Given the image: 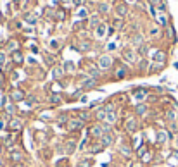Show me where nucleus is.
Returning <instances> with one entry per match:
<instances>
[{"label": "nucleus", "instance_id": "1", "mask_svg": "<svg viewBox=\"0 0 178 167\" xmlns=\"http://www.w3.org/2000/svg\"><path fill=\"white\" fill-rule=\"evenodd\" d=\"M80 86H81V90H92V88L97 86V79L92 78V76H85V78L80 81Z\"/></svg>", "mask_w": 178, "mask_h": 167}, {"label": "nucleus", "instance_id": "2", "mask_svg": "<svg viewBox=\"0 0 178 167\" xmlns=\"http://www.w3.org/2000/svg\"><path fill=\"white\" fill-rule=\"evenodd\" d=\"M111 67H113V57H109V55L99 57V69L107 71V69H111Z\"/></svg>", "mask_w": 178, "mask_h": 167}, {"label": "nucleus", "instance_id": "3", "mask_svg": "<svg viewBox=\"0 0 178 167\" xmlns=\"http://www.w3.org/2000/svg\"><path fill=\"white\" fill-rule=\"evenodd\" d=\"M132 97H133V100H135V102L142 103V102L145 100V97H147V90H145V88H137V90L133 91V95H132Z\"/></svg>", "mask_w": 178, "mask_h": 167}, {"label": "nucleus", "instance_id": "4", "mask_svg": "<svg viewBox=\"0 0 178 167\" xmlns=\"http://www.w3.org/2000/svg\"><path fill=\"white\" fill-rule=\"evenodd\" d=\"M85 126V122L81 121V119H69V122H68V129L69 131H78V129H81Z\"/></svg>", "mask_w": 178, "mask_h": 167}, {"label": "nucleus", "instance_id": "5", "mask_svg": "<svg viewBox=\"0 0 178 167\" xmlns=\"http://www.w3.org/2000/svg\"><path fill=\"white\" fill-rule=\"evenodd\" d=\"M123 57H125V60H128L130 64H135V62H137V53H135L132 48H125V50H123Z\"/></svg>", "mask_w": 178, "mask_h": 167}, {"label": "nucleus", "instance_id": "6", "mask_svg": "<svg viewBox=\"0 0 178 167\" xmlns=\"http://www.w3.org/2000/svg\"><path fill=\"white\" fill-rule=\"evenodd\" d=\"M90 135L100 140V138L104 136V128H102V126H99V124H95V126H92V128H90Z\"/></svg>", "mask_w": 178, "mask_h": 167}, {"label": "nucleus", "instance_id": "7", "mask_svg": "<svg viewBox=\"0 0 178 167\" xmlns=\"http://www.w3.org/2000/svg\"><path fill=\"white\" fill-rule=\"evenodd\" d=\"M106 33H107V26H106L104 22H100V24L95 28V36H97L99 40H102V38L106 36Z\"/></svg>", "mask_w": 178, "mask_h": 167}, {"label": "nucleus", "instance_id": "8", "mask_svg": "<svg viewBox=\"0 0 178 167\" xmlns=\"http://www.w3.org/2000/svg\"><path fill=\"white\" fill-rule=\"evenodd\" d=\"M113 141H114V136H113V133H104V136L100 138V145H102V147H109Z\"/></svg>", "mask_w": 178, "mask_h": 167}, {"label": "nucleus", "instance_id": "9", "mask_svg": "<svg viewBox=\"0 0 178 167\" xmlns=\"http://www.w3.org/2000/svg\"><path fill=\"white\" fill-rule=\"evenodd\" d=\"M9 128L12 129V131H19L21 128H23V121L21 119H10V122H9Z\"/></svg>", "mask_w": 178, "mask_h": 167}, {"label": "nucleus", "instance_id": "10", "mask_svg": "<svg viewBox=\"0 0 178 167\" xmlns=\"http://www.w3.org/2000/svg\"><path fill=\"white\" fill-rule=\"evenodd\" d=\"M137 128H138V124H137V121H135V119H130V121H126V124H125V129H126L128 133L137 131Z\"/></svg>", "mask_w": 178, "mask_h": 167}, {"label": "nucleus", "instance_id": "11", "mask_svg": "<svg viewBox=\"0 0 178 167\" xmlns=\"http://www.w3.org/2000/svg\"><path fill=\"white\" fill-rule=\"evenodd\" d=\"M154 62H158V64H164V60H166V53L164 52H161V50H158L156 53H154Z\"/></svg>", "mask_w": 178, "mask_h": 167}, {"label": "nucleus", "instance_id": "12", "mask_svg": "<svg viewBox=\"0 0 178 167\" xmlns=\"http://www.w3.org/2000/svg\"><path fill=\"white\" fill-rule=\"evenodd\" d=\"M10 98H12L14 102H23V100H24V93H23L21 90H14V91L10 93Z\"/></svg>", "mask_w": 178, "mask_h": 167}, {"label": "nucleus", "instance_id": "13", "mask_svg": "<svg viewBox=\"0 0 178 167\" xmlns=\"http://www.w3.org/2000/svg\"><path fill=\"white\" fill-rule=\"evenodd\" d=\"M87 72H88V74H90L92 78H95V79H97V78L100 76V69H99L97 66H88V69H87Z\"/></svg>", "mask_w": 178, "mask_h": 167}, {"label": "nucleus", "instance_id": "14", "mask_svg": "<svg viewBox=\"0 0 178 167\" xmlns=\"http://www.w3.org/2000/svg\"><path fill=\"white\" fill-rule=\"evenodd\" d=\"M147 109H149V107H147L145 103H137L135 114H137V116H145V114H147Z\"/></svg>", "mask_w": 178, "mask_h": 167}, {"label": "nucleus", "instance_id": "15", "mask_svg": "<svg viewBox=\"0 0 178 167\" xmlns=\"http://www.w3.org/2000/svg\"><path fill=\"white\" fill-rule=\"evenodd\" d=\"M74 152H76V140H71V141L66 143V153L71 155V153H74Z\"/></svg>", "mask_w": 178, "mask_h": 167}, {"label": "nucleus", "instance_id": "16", "mask_svg": "<svg viewBox=\"0 0 178 167\" xmlns=\"http://www.w3.org/2000/svg\"><path fill=\"white\" fill-rule=\"evenodd\" d=\"M168 138H171V133H164V131H159V133H158V143L163 145Z\"/></svg>", "mask_w": 178, "mask_h": 167}, {"label": "nucleus", "instance_id": "17", "mask_svg": "<svg viewBox=\"0 0 178 167\" xmlns=\"http://www.w3.org/2000/svg\"><path fill=\"white\" fill-rule=\"evenodd\" d=\"M116 12H118V16H119V17H125V16L128 14V7H126L125 3H121V5H118V7H116Z\"/></svg>", "mask_w": 178, "mask_h": 167}, {"label": "nucleus", "instance_id": "18", "mask_svg": "<svg viewBox=\"0 0 178 167\" xmlns=\"http://www.w3.org/2000/svg\"><path fill=\"white\" fill-rule=\"evenodd\" d=\"M95 117H97V121H106V117H107V112L104 110V107H102L100 110H97V114H95Z\"/></svg>", "mask_w": 178, "mask_h": 167}, {"label": "nucleus", "instance_id": "19", "mask_svg": "<svg viewBox=\"0 0 178 167\" xmlns=\"http://www.w3.org/2000/svg\"><path fill=\"white\" fill-rule=\"evenodd\" d=\"M97 10L100 12V14H106V12H109V3H99V7H97Z\"/></svg>", "mask_w": 178, "mask_h": 167}, {"label": "nucleus", "instance_id": "20", "mask_svg": "<svg viewBox=\"0 0 178 167\" xmlns=\"http://www.w3.org/2000/svg\"><path fill=\"white\" fill-rule=\"evenodd\" d=\"M100 24V19H99V16H93V17H90V26L92 28H97Z\"/></svg>", "mask_w": 178, "mask_h": 167}, {"label": "nucleus", "instance_id": "21", "mask_svg": "<svg viewBox=\"0 0 178 167\" xmlns=\"http://www.w3.org/2000/svg\"><path fill=\"white\" fill-rule=\"evenodd\" d=\"M12 60H14L16 64H21V62H23V55H21V52H14V55H12Z\"/></svg>", "mask_w": 178, "mask_h": 167}, {"label": "nucleus", "instance_id": "22", "mask_svg": "<svg viewBox=\"0 0 178 167\" xmlns=\"http://www.w3.org/2000/svg\"><path fill=\"white\" fill-rule=\"evenodd\" d=\"M106 121H107V124H114V122H116V114H114V112H109L107 117H106Z\"/></svg>", "mask_w": 178, "mask_h": 167}, {"label": "nucleus", "instance_id": "23", "mask_svg": "<svg viewBox=\"0 0 178 167\" xmlns=\"http://www.w3.org/2000/svg\"><path fill=\"white\" fill-rule=\"evenodd\" d=\"M175 117H177V112H175V110H168V112H166V119H168L170 122H171V121H177Z\"/></svg>", "mask_w": 178, "mask_h": 167}, {"label": "nucleus", "instance_id": "24", "mask_svg": "<svg viewBox=\"0 0 178 167\" xmlns=\"http://www.w3.org/2000/svg\"><path fill=\"white\" fill-rule=\"evenodd\" d=\"M62 74H64V69H62V67H55V69H54V78H62Z\"/></svg>", "mask_w": 178, "mask_h": 167}, {"label": "nucleus", "instance_id": "25", "mask_svg": "<svg viewBox=\"0 0 178 167\" xmlns=\"http://www.w3.org/2000/svg\"><path fill=\"white\" fill-rule=\"evenodd\" d=\"M10 157H12V160H14V162H21V160H23V155H21L19 152H12V155H10Z\"/></svg>", "mask_w": 178, "mask_h": 167}, {"label": "nucleus", "instance_id": "26", "mask_svg": "<svg viewBox=\"0 0 178 167\" xmlns=\"http://www.w3.org/2000/svg\"><path fill=\"white\" fill-rule=\"evenodd\" d=\"M178 131V122L177 121H171L170 122V133H177Z\"/></svg>", "mask_w": 178, "mask_h": 167}, {"label": "nucleus", "instance_id": "27", "mask_svg": "<svg viewBox=\"0 0 178 167\" xmlns=\"http://www.w3.org/2000/svg\"><path fill=\"white\" fill-rule=\"evenodd\" d=\"M64 71H66V72H69V71L73 72V71H74V64H73V62H66V64H64Z\"/></svg>", "mask_w": 178, "mask_h": 167}, {"label": "nucleus", "instance_id": "28", "mask_svg": "<svg viewBox=\"0 0 178 167\" xmlns=\"http://www.w3.org/2000/svg\"><path fill=\"white\" fill-rule=\"evenodd\" d=\"M159 71H163V64H152V69H151V72H159Z\"/></svg>", "mask_w": 178, "mask_h": 167}, {"label": "nucleus", "instance_id": "29", "mask_svg": "<svg viewBox=\"0 0 178 167\" xmlns=\"http://www.w3.org/2000/svg\"><path fill=\"white\" fill-rule=\"evenodd\" d=\"M59 47H61V41H59V40H52V41H50V48H52V50H57Z\"/></svg>", "mask_w": 178, "mask_h": 167}, {"label": "nucleus", "instance_id": "30", "mask_svg": "<svg viewBox=\"0 0 178 167\" xmlns=\"http://www.w3.org/2000/svg\"><path fill=\"white\" fill-rule=\"evenodd\" d=\"M138 53H140L142 57H145V55H147V47H145L144 43H142V45L138 47Z\"/></svg>", "mask_w": 178, "mask_h": 167}, {"label": "nucleus", "instance_id": "31", "mask_svg": "<svg viewBox=\"0 0 178 167\" xmlns=\"http://www.w3.org/2000/svg\"><path fill=\"white\" fill-rule=\"evenodd\" d=\"M57 121H59L61 124H64V122H69V119H68V116H66V114H61V116L57 117Z\"/></svg>", "mask_w": 178, "mask_h": 167}, {"label": "nucleus", "instance_id": "32", "mask_svg": "<svg viewBox=\"0 0 178 167\" xmlns=\"http://www.w3.org/2000/svg\"><path fill=\"white\" fill-rule=\"evenodd\" d=\"M14 138H16V136H12V135H9V136H7V138L3 140V145H5V147H9V145H10V143L14 141Z\"/></svg>", "mask_w": 178, "mask_h": 167}, {"label": "nucleus", "instance_id": "33", "mask_svg": "<svg viewBox=\"0 0 178 167\" xmlns=\"http://www.w3.org/2000/svg\"><path fill=\"white\" fill-rule=\"evenodd\" d=\"M125 76H126V71H125V69H119V71L116 72V78H118V79H121V78H125Z\"/></svg>", "mask_w": 178, "mask_h": 167}, {"label": "nucleus", "instance_id": "34", "mask_svg": "<svg viewBox=\"0 0 178 167\" xmlns=\"http://www.w3.org/2000/svg\"><path fill=\"white\" fill-rule=\"evenodd\" d=\"M88 117H90L88 112H80V119H81V121H88Z\"/></svg>", "mask_w": 178, "mask_h": 167}, {"label": "nucleus", "instance_id": "35", "mask_svg": "<svg viewBox=\"0 0 178 167\" xmlns=\"http://www.w3.org/2000/svg\"><path fill=\"white\" fill-rule=\"evenodd\" d=\"M151 36H159V28H152L151 29Z\"/></svg>", "mask_w": 178, "mask_h": 167}, {"label": "nucleus", "instance_id": "36", "mask_svg": "<svg viewBox=\"0 0 178 167\" xmlns=\"http://www.w3.org/2000/svg\"><path fill=\"white\" fill-rule=\"evenodd\" d=\"M78 167H92V164H90L88 160H81V162H80V166H78Z\"/></svg>", "mask_w": 178, "mask_h": 167}, {"label": "nucleus", "instance_id": "37", "mask_svg": "<svg viewBox=\"0 0 178 167\" xmlns=\"http://www.w3.org/2000/svg\"><path fill=\"white\" fill-rule=\"evenodd\" d=\"M3 64H5V53L0 52V66H3Z\"/></svg>", "mask_w": 178, "mask_h": 167}, {"label": "nucleus", "instance_id": "38", "mask_svg": "<svg viewBox=\"0 0 178 167\" xmlns=\"http://www.w3.org/2000/svg\"><path fill=\"white\" fill-rule=\"evenodd\" d=\"M50 100H52V103H61V98H59V97H52Z\"/></svg>", "mask_w": 178, "mask_h": 167}, {"label": "nucleus", "instance_id": "39", "mask_svg": "<svg viewBox=\"0 0 178 167\" xmlns=\"http://www.w3.org/2000/svg\"><path fill=\"white\" fill-rule=\"evenodd\" d=\"M7 48H9V50H14V48H16V43H14V41H10V43L7 45Z\"/></svg>", "mask_w": 178, "mask_h": 167}, {"label": "nucleus", "instance_id": "40", "mask_svg": "<svg viewBox=\"0 0 178 167\" xmlns=\"http://www.w3.org/2000/svg\"><path fill=\"white\" fill-rule=\"evenodd\" d=\"M114 48H116V43H109L107 45V50H114Z\"/></svg>", "mask_w": 178, "mask_h": 167}, {"label": "nucleus", "instance_id": "41", "mask_svg": "<svg viewBox=\"0 0 178 167\" xmlns=\"http://www.w3.org/2000/svg\"><path fill=\"white\" fill-rule=\"evenodd\" d=\"M26 21H28V22H31V24H35V17H29V16H28V17H26Z\"/></svg>", "mask_w": 178, "mask_h": 167}, {"label": "nucleus", "instance_id": "42", "mask_svg": "<svg viewBox=\"0 0 178 167\" xmlns=\"http://www.w3.org/2000/svg\"><path fill=\"white\" fill-rule=\"evenodd\" d=\"M80 16H81V17H87V9H85V10H80Z\"/></svg>", "mask_w": 178, "mask_h": 167}, {"label": "nucleus", "instance_id": "43", "mask_svg": "<svg viewBox=\"0 0 178 167\" xmlns=\"http://www.w3.org/2000/svg\"><path fill=\"white\" fill-rule=\"evenodd\" d=\"M5 128V121L3 119H0V129H3Z\"/></svg>", "mask_w": 178, "mask_h": 167}, {"label": "nucleus", "instance_id": "44", "mask_svg": "<svg viewBox=\"0 0 178 167\" xmlns=\"http://www.w3.org/2000/svg\"><path fill=\"white\" fill-rule=\"evenodd\" d=\"M74 5H81V0H74Z\"/></svg>", "mask_w": 178, "mask_h": 167}, {"label": "nucleus", "instance_id": "45", "mask_svg": "<svg viewBox=\"0 0 178 167\" xmlns=\"http://www.w3.org/2000/svg\"><path fill=\"white\" fill-rule=\"evenodd\" d=\"M173 67H175V69L178 71V62H175V64H173Z\"/></svg>", "mask_w": 178, "mask_h": 167}, {"label": "nucleus", "instance_id": "46", "mask_svg": "<svg viewBox=\"0 0 178 167\" xmlns=\"http://www.w3.org/2000/svg\"><path fill=\"white\" fill-rule=\"evenodd\" d=\"M2 152H3V147H0V153H2Z\"/></svg>", "mask_w": 178, "mask_h": 167}, {"label": "nucleus", "instance_id": "47", "mask_svg": "<svg viewBox=\"0 0 178 167\" xmlns=\"http://www.w3.org/2000/svg\"><path fill=\"white\" fill-rule=\"evenodd\" d=\"M0 167H2V160H0Z\"/></svg>", "mask_w": 178, "mask_h": 167}]
</instances>
